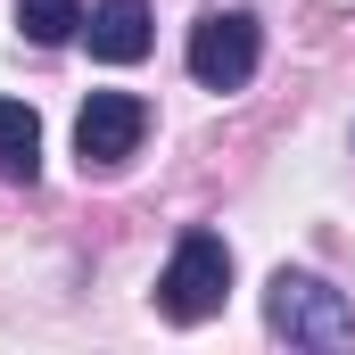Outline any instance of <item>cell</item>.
Returning a JSON list of instances; mask_svg holds the SVG:
<instances>
[{
	"instance_id": "52a82bcc",
	"label": "cell",
	"mask_w": 355,
	"mask_h": 355,
	"mask_svg": "<svg viewBox=\"0 0 355 355\" xmlns=\"http://www.w3.org/2000/svg\"><path fill=\"white\" fill-rule=\"evenodd\" d=\"M17 33L42 42V50H58V42L83 33V0H17Z\"/></svg>"
},
{
	"instance_id": "3957f363",
	"label": "cell",
	"mask_w": 355,
	"mask_h": 355,
	"mask_svg": "<svg viewBox=\"0 0 355 355\" xmlns=\"http://www.w3.org/2000/svg\"><path fill=\"white\" fill-rule=\"evenodd\" d=\"M257 58H265V33H257L248 8H207L190 25V75L207 91H240L257 75Z\"/></svg>"
},
{
	"instance_id": "7a4b0ae2",
	"label": "cell",
	"mask_w": 355,
	"mask_h": 355,
	"mask_svg": "<svg viewBox=\"0 0 355 355\" xmlns=\"http://www.w3.org/2000/svg\"><path fill=\"white\" fill-rule=\"evenodd\" d=\"M223 289H232V248L215 240V232H182L174 240V265L157 281V314L166 322H207L215 306H223Z\"/></svg>"
},
{
	"instance_id": "8992f818",
	"label": "cell",
	"mask_w": 355,
	"mask_h": 355,
	"mask_svg": "<svg viewBox=\"0 0 355 355\" xmlns=\"http://www.w3.org/2000/svg\"><path fill=\"white\" fill-rule=\"evenodd\" d=\"M0 174L8 182L42 174V116H33L25 99H0Z\"/></svg>"
},
{
	"instance_id": "277c9868",
	"label": "cell",
	"mask_w": 355,
	"mask_h": 355,
	"mask_svg": "<svg viewBox=\"0 0 355 355\" xmlns=\"http://www.w3.org/2000/svg\"><path fill=\"white\" fill-rule=\"evenodd\" d=\"M141 132H149V107L132 99V91H91L83 116H75V157H83V174H116L132 149H141Z\"/></svg>"
},
{
	"instance_id": "6da1fadb",
	"label": "cell",
	"mask_w": 355,
	"mask_h": 355,
	"mask_svg": "<svg viewBox=\"0 0 355 355\" xmlns=\"http://www.w3.org/2000/svg\"><path fill=\"white\" fill-rule=\"evenodd\" d=\"M265 322H272V339H289V347H347L355 339V306L322 272H289V265L265 281Z\"/></svg>"
},
{
	"instance_id": "5b68a950",
	"label": "cell",
	"mask_w": 355,
	"mask_h": 355,
	"mask_svg": "<svg viewBox=\"0 0 355 355\" xmlns=\"http://www.w3.org/2000/svg\"><path fill=\"white\" fill-rule=\"evenodd\" d=\"M83 42H91V58H107V67H132V58H149V0H99L83 17Z\"/></svg>"
}]
</instances>
